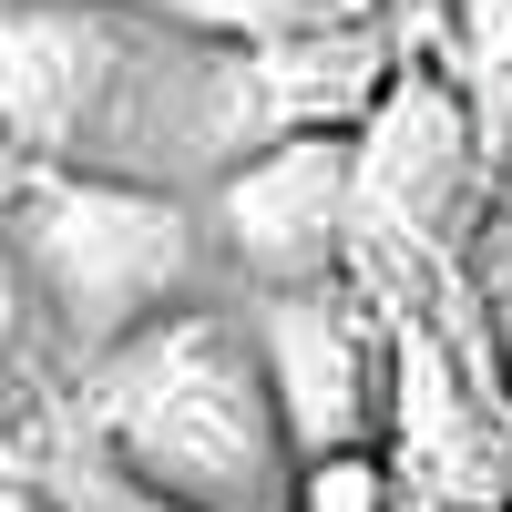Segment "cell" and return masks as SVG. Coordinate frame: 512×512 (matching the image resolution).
I'll use <instances>...</instances> for the list:
<instances>
[{"label":"cell","mask_w":512,"mask_h":512,"mask_svg":"<svg viewBox=\"0 0 512 512\" xmlns=\"http://www.w3.org/2000/svg\"><path fill=\"white\" fill-rule=\"evenodd\" d=\"M0 134L41 175L154 195H175V164H246L226 52L113 0H0Z\"/></svg>","instance_id":"1"},{"label":"cell","mask_w":512,"mask_h":512,"mask_svg":"<svg viewBox=\"0 0 512 512\" xmlns=\"http://www.w3.org/2000/svg\"><path fill=\"white\" fill-rule=\"evenodd\" d=\"M72 431L185 512H297V461L256 338L226 308H175L82 369Z\"/></svg>","instance_id":"2"},{"label":"cell","mask_w":512,"mask_h":512,"mask_svg":"<svg viewBox=\"0 0 512 512\" xmlns=\"http://www.w3.org/2000/svg\"><path fill=\"white\" fill-rule=\"evenodd\" d=\"M11 246L41 287L52 349L72 369L113 359L123 338H144L154 318L195 308V267H205V226L185 195L154 185H93V175H41L11 216Z\"/></svg>","instance_id":"3"},{"label":"cell","mask_w":512,"mask_h":512,"mask_svg":"<svg viewBox=\"0 0 512 512\" xmlns=\"http://www.w3.org/2000/svg\"><path fill=\"white\" fill-rule=\"evenodd\" d=\"M256 369L277 390V420L297 461H349L369 451V431H390V338L379 308L359 297V277H318V287H267L246 308Z\"/></svg>","instance_id":"4"},{"label":"cell","mask_w":512,"mask_h":512,"mask_svg":"<svg viewBox=\"0 0 512 512\" xmlns=\"http://www.w3.org/2000/svg\"><path fill=\"white\" fill-rule=\"evenodd\" d=\"M359 256L369 236H390L400 256H451V236L472 226V195H482V134L461 93L431 62H400V82L379 93V113L359 123Z\"/></svg>","instance_id":"5"},{"label":"cell","mask_w":512,"mask_h":512,"mask_svg":"<svg viewBox=\"0 0 512 512\" xmlns=\"http://www.w3.org/2000/svg\"><path fill=\"white\" fill-rule=\"evenodd\" d=\"M216 236L256 287H318L359 267V154L267 144L216 175Z\"/></svg>","instance_id":"6"},{"label":"cell","mask_w":512,"mask_h":512,"mask_svg":"<svg viewBox=\"0 0 512 512\" xmlns=\"http://www.w3.org/2000/svg\"><path fill=\"white\" fill-rule=\"evenodd\" d=\"M236 72V144H359V123L379 113V93L400 82V41L379 11L328 21V31H287L267 52H226Z\"/></svg>","instance_id":"7"},{"label":"cell","mask_w":512,"mask_h":512,"mask_svg":"<svg viewBox=\"0 0 512 512\" xmlns=\"http://www.w3.org/2000/svg\"><path fill=\"white\" fill-rule=\"evenodd\" d=\"M461 113H472L482 154L512 144V0H441V62H431Z\"/></svg>","instance_id":"8"},{"label":"cell","mask_w":512,"mask_h":512,"mask_svg":"<svg viewBox=\"0 0 512 512\" xmlns=\"http://www.w3.org/2000/svg\"><path fill=\"white\" fill-rule=\"evenodd\" d=\"M113 11H144L164 31L205 41V52H267L287 31H328V21H359L369 0H113Z\"/></svg>","instance_id":"9"},{"label":"cell","mask_w":512,"mask_h":512,"mask_svg":"<svg viewBox=\"0 0 512 512\" xmlns=\"http://www.w3.org/2000/svg\"><path fill=\"white\" fill-rule=\"evenodd\" d=\"M52 318H41V287H31V267H21V246H11V226H0V420H21L31 400H41V379H52Z\"/></svg>","instance_id":"10"},{"label":"cell","mask_w":512,"mask_h":512,"mask_svg":"<svg viewBox=\"0 0 512 512\" xmlns=\"http://www.w3.org/2000/svg\"><path fill=\"white\" fill-rule=\"evenodd\" d=\"M41 492H52V512H185V502L144 492L123 461H103L82 431H62L52 451H41Z\"/></svg>","instance_id":"11"},{"label":"cell","mask_w":512,"mask_h":512,"mask_svg":"<svg viewBox=\"0 0 512 512\" xmlns=\"http://www.w3.org/2000/svg\"><path fill=\"white\" fill-rule=\"evenodd\" d=\"M297 512H390V461H379V451L308 461V482H297Z\"/></svg>","instance_id":"12"},{"label":"cell","mask_w":512,"mask_h":512,"mask_svg":"<svg viewBox=\"0 0 512 512\" xmlns=\"http://www.w3.org/2000/svg\"><path fill=\"white\" fill-rule=\"evenodd\" d=\"M31 185H41V164H21V144L0 134V226L21 216V195H31Z\"/></svg>","instance_id":"13"},{"label":"cell","mask_w":512,"mask_h":512,"mask_svg":"<svg viewBox=\"0 0 512 512\" xmlns=\"http://www.w3.org/2000/svg\"><path fill=\"white\" fill-rule=\"evenodd\" d=\"M0 512H52V492H31L21 472H0Z\"/></svg>","instance_id":"14"}]
</instances>
